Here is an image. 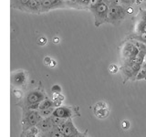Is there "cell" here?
<instances>
[{"label": "cell", "mask_w": 146, "mask_h": 137, "mask_svg": "<svg viewBox=\"0 0 146 137\" xmlns=\"http://www.w3.org/2000/svg\"><path fill=\"white\" fill-rule=\"evenodd\" d=\"M46 98V96L43 92L39 90H31L27 92L26 95V98L24 100V103L27 110H32V111H36L38 109L39 104L42 100Z\"/></svg>", "instance_id": "obj_1"}, {"label": "cell", "mask_w": 146, "mask_h": 137, "mask_svg": "<svg viewBox=\"0 0 146 137\" xmlns=\"http://www.w3.org/2000/svg\"><path fill=\"white\" fill-rule=\"evenodd\" d=\"M42 117L38 111L27 110L24 112V119H23V125L25 128H32L38 125V123L42 120Z\"/></svg>", "instance_id": "obj_2"}, {"label": "cell", "mask_w": 146, "mask_h": 137, "mask_svg": "<svg viewBox=\"0 0 146 137\" xmlns=\"http://www.w3.org/2000/svg\"><path fill=\"white\" fill-rule=\"evenodd\" d=\"M62 134L64 137H80V134L76 129V127L73 125V122L71 118L68 119L67 122L64 123V125L62 126L61 130Z\"/></svg>", "instance_id": "obj_3"}, {"label": "cell", "mask_w": 146, "mask_h": 137, "mask_svg": "<svg viewBox=\"0 0 146 137\" xmlns=\"http://www.w3.org/2000/svg\"><path fill=\"white\" fill-rule=\"evenodd\" d=\"M52 116H56L63 119H70L73 115V111L71 107H66V106H60L58 108H55Z\"/></svg>", "instance_id": "obj_4"}, {"label": "cell", "mask_w": 146, "mask_h": 137, "mask_svg": "<svg viewBox=\"0 0 146 137\" xmlns=\"http://www.w3.org/2000/svg\"><path fill=\"white\" fill-rule=\"evenodd\" d=\"M109 109L107 105L102 102H97L94 106V113L95 115L100 119H104L109 115Z\"/></svg>", "instance_id": "obj_5"}, {"label": "cell", "mask_w": 146, "mask_h": 137, "mask_svg": "<svg viewBox=\"0 0 146 137\" xmlns=\"http://www.w3.org/2000/svg\"><path fill=\"white\" fill-rule=\"evenodd\" d=\"M36 127H38V129L39 131H41V132H48L50 130H52L55 126L53 124V122L51 120V117H49V118H43L42 120H41L38 123Z\"/></svg>", "instance_id": "obj_6"}, {"label": "cell", "mask_w": 146, "mask_h": 137, "mask_svg": "<svg viewBox=\"0 0 146 137\" xmlns=\"http://www.w3.org/2000/svg\"><path fill=\"white\" fill-rule=\"evenodd\" d=\"M12 82L14 84L22 86L25 84L26 82V75L23 71H19L15 73V75L12 76Z\"/></svg>", "instance_id": "obj_7"}, {"label": "cell", "mask_w": 146, "mask_h": 137, "mask_svg": "<svg viewBox=\"0 0 146 137\" xmlns=\"http://www.w3.org/2000/svg\"><path fill=\"white\" fill-rule=\"evenodd\" d=\"M54 107V102L51 100H49L48 97H46L42 102H40L39 107H38V111H43L46 109H49Z\"/></svg>", "instance_id": "obj_8"}, {"label": "cell", "mask_w": 146, "mask_h": 137, "mask_svg": "<svg viewBox=\"0 0 146 137\" xmlns=\"http://www.w3.org/2000/svg\"><path fill=\"white\" fill-rule=\"evenodd\" d=\"M43 137H64L62 132L57 127H54L52 130L48 132H44Z\"/></svg>", "instance_id": "obj_9"}, {"label": "cell", "mask_w": 146, "mask_h": 137, "mask_svg": "<svg viewBox=\"0 0 146 137\" xmlns=\"http://www.w3.org/2000/svg\"><path fill=\"white\" fill-rule=\"evenodd\" d=\"M54 110H55V108L52 107V108L46 109V110H43V111H38V112H39V114L42 118H49V117L52 116Z\"/></svg>", "instance_id": "obj_10"}, {"label": "cell", "mask_w": 146, "mask_h": 137, "mask_svg": "<svg viewBox=\"0 0 146 137\" xmlns=\"http://www.w3.org/2000/svg\"><path fill=\"white\" fill-rule=\"evenodd\" d=\"M131 126V123L129 121H127V120H124V121H122L121 122V127H122V129H124V130H128L130 128Z\"/></svg>", "instance_id": "obj_11"}, {"label": "cell", "mask_w": 146, "mask_h": 137, "mask_svg": "<svg viewBox=\"0 0 146 137\" xmlns=\"http://www.w3.org/2000/svg\"><path fill=\"white\" fill-rule=\"evenodd\" d=\"M51 90L53 93H60L61 92V88L59 85H54L52 88H51Z\"/></svg>", "instance_id": "obj_12"}, {"label": "cell", "mask_w": 146, "mask_h": 137, "mask_svg": "<svg viewBox=\"0 0 146 137\" xmlns=\"http://www.w3.org/2000/svg\"><path fill=\"white\" fill-rule=\"evenodd\" d=\"M106 9H107V7H106V5L102 3V4H100L99 6H98V11L100 13H103L106 11Z\"/></svg>", "instance_id": "obj_13"}, {"label": "cell", "mask_w": 146, "mask_h": 137, "mask_svg": "<svg viewBox=\"0 0 146 137\" xmlns=\"http://www.w3.org/2000/svg\"><path fill=\"white\" fill-rule=\"evenodd\" d=\"M29 7H30L35 8V7H38V1H36V0H30L29 3Z\"/></svg>", "instance_id": "obj_14"}, {"label": "cell", "mask_w": 146, "mask_h": 137, "mask_svg": "<svg viewBox=\"0 0 146 137\" xmlns=\"http://www.w3.org/2000/svg\"><path fill=\"white\" fill-rule=\"evenodd\" d=\"M51 1H49V0H42L41 1V4H42V6L45 7H51Z\"/></svg>", "instance_id": "obj_15"}, {"label": "cell", "mask_w": 146, "mask_h": 137, "mask_svg": "<svg viewBox=\"0 0 146 137\" xmlns=\"http://www.w3.org/2000/svg\"><path fill=\"white\" fill-rule=\"evenodd\" d=\"M38 43L41 46H43L47 43V39L44 38V37H41V38H39V39L38 40Z\"/></svg>", "instance_id": "obj_16"}, {"label": "cell", "mask_w": 146, "mask_h": 137, "mask_svg": "<svg viewBox=\"0 0 146 137\" xmlns=\"http://www.w3.org/2000/svg\"><path fill=\"white\" fill-rule=\"evenodd\" d=\"M110 71H111V73H116L118 71V68L116 65H114V64H112V65L110 66Z\"/></svg>", "instance_id": "obj_17"}, {"label": "cell", "mask_w": 146, "mask_h": 137, "mask_svg": "<svg viewBox=\"0 0 146 137\" xmlns=\"http://www.w3.org/2000/svg\"><path fill=\"white\" fill-rule=\"evenodd\" d=\"M14 94H15V96H16L17 99H20L22 97V91L18 90H14Z\"/></svg>", "instance_id": "obj_18"}, {"label": "cell", "mask_w": 146, "mask_h": 137, "mask_svg": "<svg viewBox=\"0 0 146 137\" xmlns=\"http://www.w3.org/2000/svg\"><path fill=\"white\" fill-rule=\"evenodd\" d=\"M51 61H52V59H51V58H49V57H46L44 59V63L47 64V65H50Z\"/></svg>", "instance_id": "obj_19"}, {"label": "cell", "mask_w": 146, "mask_h": 137, "mask_svg": "<svg viewBox=\"0 0 146 137\" xmlns=\"http://www.w3.org/2000/svg\"><path fill=\"white\" fill-rule=\"evenodd\" d=\"M116 13H117V8H116V7L111 8V15L113 16V15H115Z\"/></svg>", "instance_id": "obj_20"}, {"label": "cell", "mask_w": 146, "mask_h": 137, "mask_svg": "<svg viewBox=\"0 0 146 137\" xmlns=\"http://www.w3.org/2000/svg\"><path fill=\"white\" fill-rule=\"evenodd\" d=\"M53 42L55 44H58L59 42V38H58V37H55V38L53 39Z\"/></svg>", "instance_id": "obj_21"}, {"label": "cell", "mask_w": 146, "mask_h": 137, "mask_svg": "<svg viewBox=\"0 0 146 137\" xmlns=\"http://www.w3.org/2000/svg\"><path fill=\"white\" fill-rule=\"evenodd\" d=\"M56 64H57V62L56 61H51V63H50V67H55V66H56Z\"/></svg>", "instance_id": "obj_22"}, {"label": "cell", "mask_w": 146, "mask_h": 137, "mask_svg": "<svg viewBox=\"0 0 146 137\" xmlns=\"http://www.w3.org/2000/svg\"><path fill=\"white\" fill-rule=\"evenodd\" d=\"M141 39H143V41H146V33H143V35H141Z\"/></svg>", "instance_id": "obj_23"}, {"label": "cell", "mask_w": 146, "mask_h": 137, "mask_svg": "<svg viewBox=\"0 0 146 137\" xmlns=\"http://www.w3.org/2000/svg\"><path fill=\"white\" fill-rule=\"evenodd\" d=\"M97 2H98V0H90V4H91V5L97 4Z\"/></svg>", "instance_id": "obj_24"}, {"label": "cell", "mask_w": 146, "mask_h": 137, "mask_svg": "<svg viewBox=\"0 0 146 137\" xmlns=\"http://www.w3.org/2000/svg\"><path fill=\"white\" fill-rule=\"evenodd\" d=\"M29 1H30V0H21V2H22L23 4H29Z\"/></svg>", "instance_id": "obj_25"}, {"label": "cell", "mask_w": 146, "mask_h": 137, "mask_svg": "<svg viewBox=\"0 0 146 137\" xmlns=\"http://www.w3.org/2000/svg\"><path fill=\"white\" fill-rule=\"evenodd\" d=\"M132 12H133V9H132V8H128V13H129V14H131Z\"/></svg>", "instance_id": "obj_26"}, {"label": "cell", "mask_w": 146, "mask_h": 137, "mask_svg": "<svg viewBox=\"0 0 146 137\" xmlns=\"http://www.w3.org/2000/svg\"><path fill=\"white\" fill-rule=\"evenodd\" d=\"M119 2H120V0H115V1H114V3H115V4H118Z\"/></svg>", "instance_id": "obj_27"}, {"label": "cell", "mask_w": 146, "mask_h": 137, "mask_svg": "<svg viewBox=\"0 0 146 137\" xmlns=\"http://www.w3.org/2000/svg\"><path fill=\"white\" fill-rule=\"evenodd\" d=\"M49 1H51V2H55L56 0H49Z\"/></svg>", "instance_id": "obj_28"}, {"label": "cell", "mask_w": 146, "mask_h": 137, "mask_svg": "<svg viewBox=\"0 0 146 137\" xmlns=\"http://www.w3.org/2000/svg\"><path fill=\"white\" fill-rule=\"evenodd\" d=\"M80 137H85V136H82V135L80 134Z\"/></svg>", "instance_id": "obj_29"}, {"label": "cell", "mask_w": 146, "mask_h": 137, "mask_svg": "<svg viewBox=\"0 0 146 137\" xmlns=\"http://www.w3.org/2000/svg\"><path fill=\"white\" fill-rule=\"evenodd\" d=\"M108 1H111V0H108Z\"/></svg>", "instance_id": "obj_30"}]
</instances>
